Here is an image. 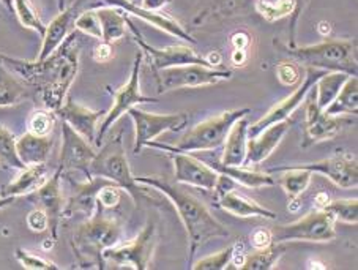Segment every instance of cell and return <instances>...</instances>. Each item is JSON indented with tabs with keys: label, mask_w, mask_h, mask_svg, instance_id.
<instances>
[{
	"label": "cell",
	"mask_w": 358,
	"mask_h": 270,
	"mask_svg": "<svg viewBox=\"0 0 358 270\" xmlns=\"http://www.w3.org/2000/svg\"><path fill=\"white\" fill-rule=\"evenodd\" d=\"M0 60L24 84L38 89L45 108L55 113L65 103L68 89L78 76L79 41L76 35L71 34L52 56L43 60L27 62L22 59L5 56L2 52H0Z\"/></svg>",
	"instance_id": "6da1fadb"
},
{
	"label": "cell",
	"mask_w": 358,
	"mask_h": 270,
	"mask_svg": "<svg viewBox=\"0 0 358 270\" xmlns=\"http://www.w3.org/2000/svg\"><path fill=\"white\" fill-rule=\"evenodd\" d=\"M136 180L145 187H152L163 193L176 207L188 236V267L193 266L196 251L212 239L229 237L226 226L213 217L208 207L194 194L183 190L177 182H171L162 176H141Z\"/></svg>",
	"instance_id": "7a4b0ae2"
},
{
	"label": "cell",
	"mask_w": 358,
	"mask_h": 270,
	"mask_svg": "<svg viewBox=\"0 0 358 270\" xmlns=\"http://www.w3.org/2000/svg\"><path fill=\"white\" fill-rule=\"evenodd\" d=\"M104 208L96 202V211L73 232L71 245L79 267L104 269V251L120 243L122 223L103 213Z\"/></svg>",
	"instance_id": "3957f363"
},
{
	"label": "cell",
	"mask_w": 358,
	"mask_h": 270,
	"mask_svg": "<svg viewBox=\"0 0 358 270\" xmlns=\"http://www.w3.org/2000/svg\"><path fill=\"white\" fill-rule=\"evenodd\" d=\"M273 45L289 57L306 65L308 69L345 73L357 76V40H325L310 46H287L273 41Z\"/></svg>",
	"instance_id": "277c9868"
},
{
	"label": "cell",
	"mask_w": 358,
	"mask_h": 270,
	"mask_svg": "<svg viewBox=\"0 0 358 270\" xmlns=\"http://www.w3.org/2000/svg\"><path fill=\"white\" fill-rule=\"evenodd\" d=\"M251 113L250 108L242 109H231V111H224L218 115H213L207 120L197 124L193 130H189L187 134H183L182 139L177 144H162V143H152L147 144V147L152 149H159L163 152L169 153H191V152H206L218 149L221 144H224L227 133L236 124L237 120L246 118Z\"/></svg>",
	"instance_id": "5b68a950"
},
{
	"label": "cell",
	"mask_w": 358,
	"mask_h": 270,
	"mask_svg": "<svg viewBox=\"0 0 358 270\" xmlns=\"http://www.w3.org/2000/svg\"><path fill=\"white\" fill-rule=\"evenodd\" d=\"M122 138L123 134L119 133L109 143L104 144L100 152H96L94 162L90 163L89 173L90 176L103 177V179L113 182L120 190H125L133 198L136 207H139V202L149 198V193H147L145 185L136 180L131 173Z\"/></svg>",
	"instance_id": "8992f818"
},
{
	"label": "cell",
	"mask_w": 358,
	"mask_h": 270,
	"mask_svg": "<svg viewBox=\"0 0 358 270\" xmlns=\"http://www.w3.org/2000/svg\"><path fill=\"white\" fill-rule=\"evenodd\" d=\"M335 218L322 208H316L305 217L289 225H281L271 231L273 242H316L325 243L336 239Z\"/></svg>",
	"instance_id": "52a82bcc"
},
{
	"label": "cell",
	"mask_w": 358,
	"mask_h": 270,
	"mask_svg": "<svg viewBox=\"0 0 358 270\" xmlns=\"http://www.w3.org/2000/svg\"><path fill=\"white\" fill-rule=\"evenodd\" d=\"M144 60V54L139 52L136 56V60L133 64L131 75H129L128 81L122 85L120 89L110 90L113 95V106L109 111L104 113V119L101 122L100 128L96 133V145H101L103 138L106 136L109 128L113 127L117 120H119L123 114H127L129 109L134 106H139L142 103H157L158 100L153 97H147L142 94L141 90V65Z\"/></svg>",
	"instance_id": "ba28073f"
},
{
	"label": "cell",
	"mask_w": 358,
	"mask_h": 270,
	"mask_svg": "<svg viewBox=\"0 0 358 270\" xmlns=\"http://www.w3.org/2000/svg\"><path fill=\"white\" fill-rule=\"evenodd\" d=\"M158 247V231L155 222L145 225L133 242L119 243L104 251V261H110L115 267L147 270L152 267V260Z\"/></svg>",
	"instance_id": "9c48e42d"
},
{
	"label": "cell",
	"mask_w": 358,
	"mask_h": 270,
	"mask_svg": "<svg viewBox=\"0 0 358 270\" xmlns=\"http://www.w3.org/2000/svg\"><path fill=\"white\" fill-rule=\"evenodd\" d=\"M157 78L158 92H171L185 87H202V85H215L221 81H229L232 78L231 70H220L206 65H180L171 69L153 71Z\"/></svg>",
	"instance_id": "30bf717a"
},
{
	"label": "cell",
	"mask_w": 358,
	"mask_h": 270,
	"mask_svg": "<svg viewBox=\"0 0 358 270\" xmlns=\"http://www.w3.org/2000/svg\"><path fill=\"white\" fill-rule=\"evenodd\" d=\"M305 130L301 147H311L324 141L335 139L344 128L354 124V120L345 119L344 115H329L317 106L314 85L305 98Z\"/></svg>",
	"instance_id": "8fae6325"
},
{
	"label": "cell",
	"mask_w": 358,
	"mask_h": 270,
	"mask_svg": "<svg viewBox=\"0 0 358 270\" xmlns=\"http://www.w3.org/2000/svg\"><path fill=\"white\" fill-rule=\"evenodd\" d=\"M134 124V153H141V150L147 147V144L155 141L159 134L166 132H178L188 124V115L183 113L178 114H150L142 111L141 108L134 106L128 111Z\"/></svg>",
	"instance_id": "7c38bea8"
},
{
	"label": "cell",
	"mask_w": 358,
	"mask_h": 270,
	"mask_svg": "<svg viewBox=\"0 0 358 270\" xmlns=\"http://www.w3.org/2000/svg\"><path fill=\"white\" fill-rule=\"evenodd\" d=\"M127 26L128 29L133 32V40L136 45L141 48L142 54L149 56L150 59V66L153 71L158 70H164V69H171V66H180V65H206L210 66L206 57H202L197 54L193 48L189 46H182V45H172V46H166V48H155L149 45L144 40V36L139 34V30L136 29L131 20H127Z\"/></svg>",
	"instance_id": "4fadbf2b"
},
{
	"label": "cell",
	"mask_w": 358,
	"mask_h": 270,
	"mask_svg": "<svg viewBox=\"0 0 358 270\" xmlns=\"http://www.w3.org/2000/svg\"><path fill=\"white\" fill-rule=\"evenodd\" d=\"M325 71L320 70H314V69H308L306 70V76L301 84L299 85L295 92H292L291 95L284 98L282 101L275 104L270 111L264 115L262 119H259L256 124H252L248 127V138H255L256 134L261 133L265 128L278 124V122L287 120L291 115L297 111V109L303 104L306 95L310 94V90L313 89V85L317 83V79L324 75Z\"/></svg>",
	"instance_id": "5bb4252c"
},
{
	"label": "cell",
	"mask_w": 358,
	"mask_h": 270,
	"mask_svg": "<svg viewBox=\"0 0 358 270\" xmlns=\"http://www.w3.org/2000/svg\"><path fill=\"white\" fill-rule=\"evenodd\" d=\"M96 152L87 139L76 133L73 128L62 120V150L59 158V166L66 171H76L84 174V177H90L89 168L94 162Z\"/></svg>",
	"instance_id": "9a60e30c"
},
{
	"label": "cell",
	"mask_w": 358,
	"mask_h": 270,
	"mask_svg": "<svg viewBox=\"0 0 358 270\" xmlns=\"http://www.w3.org/2000/svg\"><path fill=\"white\" fill-rule=\"evenodd\" d=\"M62 177L64 169L60 166L55 169L52 176L43 183V185L34 193L35 201L38 202V207L46 212L49 218V232H51V241L55 242L59 239V228L62 220L65 218V194L62 190Z\"/></svg>",
	"instance_id": "2e32d148"
},
{
	"label": "cell",
	"mask_w": 358,
	"mask_h": 270,
	"mask_svg": "<svg viewBox=\"0 0 358 270\" xmlns=\"http://www.w3.org/2000/svg\"><path fill=\"white\" fill-rule=\"evenodd\" d=\"M297 168H303L311 173L322 174L331 180L336 187L341 188H357L358 185V164L357 157L352 153H336L330 158L320 159V162L294 164Z\"/></svg>",
	"instance_id": "e0dca14e"
},
{
	"label": "cell",
	"mask_w": 358,
	"mask_h": 270,
	"mask_svg": "<svg viewBox=\"0 0 358 270\" xmlns=\"http://www.w3.org/2000/svg\"><path fill=\"white\" fill-rule=\"evenodd\" d=\"M174 163V182L183 185L202 188L206 192H213L217 187L220 173L217 169L207 166L201 159L194 158L189 153H171Z\"/></svg>",
	"instance_id": "ac0fdd59"
},
{
	"label": "cell",
	"mask_w": 358,
	"mask_h": 270,
	"mask_svg": "<svg viewBox=\"0 0 358 270\" xmlns=\"http://www.w3.org/2000/svg\"><path fill=\"white\" fill-rule=\"evenodd\" d=\"M83 0L71 3L70 7L65 8L64 11H59V15L48 24L45 35L41 36V49L36 56V60L48 59L49 56L57 51L62 43H64L68 36L73 34V30L76 29V17L79 16V7H81Z\"/></svg>",
	"instance_id": "d6986e66"
},
{
	"label": "cell",
	"mask_w": 358,
	"mask_h": 270,
	"mask_svg": "<svg viewBox=\"0 0 358 270\" xmlns=\"http://www.w3.org/2000/svg\"><path fill=\"white\" fill-rule=\"evenodd\" d=\"M103 2L123 10L127 15L139 17V20H142L147 24H152V26L163 30L166 34L177 36V38H180L183 41H188L191 45H196V40L193 38V35H191L180 22L176 21L174 17L159 13V11L142 8L141 5H136L134 2H131V0H103Z\"/></svg>",
	"instance_id": "ffe728a7"
},
{
	"label": "cell",
	"mask_w": 358,
	"mask_h": 270,
	"mask_svg": "<svg viewBox=\"0 0 358 270\" xmlns=\"http://www.w3.org/2000/svg\"><path fill=\"white\" fill-rule=\"evenodd\" d=\"M55 114L66 122L76 133L81 134L84 139H87L92 145H96L98 120L104 114L103 111H94V109L84 106V104L71 100V98H66Z\"/></svg>",
	"instance_id": "44dd1931"
},
{
	"label": "cell",
	"mask_w": 358,
	"mask_h": 270,
	"mask_svg": "<svg viewBox=\"0 0 358 270\" xmlns=\"http://www.w3.org/2000/svg\"><path fill=\"white\" fill-rule=\"evenodd\" d=\"M289 130H291V122L282 120V122H278V124L267 127L265 130L256 134L255 138H248L243 166L250 168V166H255V164L265 162V159L275 152L276 147L280 145L282 138L286 136Z\"/></svg>",
	"instance_id": "7402d4cb"
},
{
	"label": "cell",
	"mask_w": 358,
	"mask_h": 270,
	"mask_svg": "<svg viewBox=\"0 0 358 270\" xmlns=\"http://www.w3.org/2000/svg\"><path fill=\"white\" fill-rule=\"evenodd\" d=\"M108 183H113L103 177H85L84 182H78L75 193L65 202V217H71L73 213L81 212L84 215H94L96 211V196L98 192Z\"/></svg>",
	"instance_id": "603a6c76"
},
{
	"label": "cell",
	"mask_w": 358,
	"mask_h": 270,
	"mask_svg": "<svg viewBox=\"0 0 358 270\" xmlns=\"http://www.w3.org/2000/svg\"><path fill=\"white\" fill-rule=\"evenodd\" d=\"M218 206L223 208L224 212L231 213V215H234V217H238V218L261 217V218L276 220L275 212H271L270 208L261 206L255 199L248 198V196L236 192V188H232L227 193H224L223 196H220Z\"/></svg>",
	"instance_id": "cb8c5ba5"
},
{
	"label": "cell",
	"mask_w": 358,
	"mask_h": 270,
	"mask_svg": "<svg viewBox=\"0 0 358 270\" xmlns=\"http://www.w3.org/2000/svg\"><path fill=\"white\" fill-rule=\"evenodd\" d=\"M49 179L48 176V164H32L21 169L20 176L15 180L7 183L0 192V196H10V198H20V196H27L35 193L43 183Z\"/></svg>",
	"instance_id": "d4e9b609"
},
{
	"label": "cell",
	"mask_w": 358,
	"mask_h": 270,
	"mask_svg": "<svg viewBox=\"0 0 358 270\" xmlns=\"http://www.w3.org/2000/svg\"><path fill=\"white\" fill-rule=\"evenodd\" d=\"M52 147L54 141L51 136H38V134L30 132L24 133L21 138L16 139L17 157L26 166L48 163Z\"/></svg>",
	"instance_id": "484cf974"
},
{
	"label": "cell",
	"mask_w": 358,
	"mask_h": 270,
	"mask_svg": "<svg viewBox=\"0 0 358 270\" xmlns=\"http://www.w3.org/2000/svg\"><path fill=\"white\" fill-rule=\"evenodd\" d=\"M268 173H280L275 182L276 185H280L284 190V193H286L289 206L297 202L300 196L306 192L308 187H310L313 179L311 171L297 166H278L268 169Z\"/></svg>",
	"instance_id": "4316f807"
},
{
	"label": "cell",
	"mask_w": 358,
	"mask_h": 270,
	"mask_svg": "<svg viewBox=\"0 0 358 270\" xmlns=\"http://www.w3.org/2000/svg\"><path fill=\"white\" fill-rule=\"evenodd\" d=\"M248 122L246 119H240L227 133L224 141V152L221 157L223 166H243L246 157V143H248Z\"/></svg>",
	"instance_id": "83f0119b"
},
{
	"label": "cell",
	"mask_w": 358,
	"mask_h": 270,
	"mask_svg": "<svg viewBox=\"0 0 358 270\" xmlns=\"http://www.w3.org/2000/svg\"><path fill=\"white\" fill-rule=\"evenodd\" d=\"M94 10L98 17V22H100L101 41L110 43V45H113L114 41H119L127 35L128 15L125 11L117 7H113V5L98 7Z\"/></svg>",
	"instance_id": "f1b7e54d"
},
{
	"label": "cell",
	"mask_w": 358,
	"mask_h": 270,
	"mask_svg": "<svg viewBox=\"0 0 358 270\" xmlns=\"http://www.w3.org/2000/svg\"><path fill=\"white\" fill-rule=\"evenodd\" d=\"M213 169H217L218 173L231 177L234 182L246 188L257 190L276 185L275 177H271L270 173H259V171H252L246 166H223V164L218 163L213 164Z\"/></svg>",
	"instance_id": "f546056e"
},
{
	"label": "cell",
	"mask_w": 358,
	"mask_h": 270,
	"mask_svg": "<svg viewBox=\"0 0 358 270\" xmlns=\"http://www.w3.org/2000/svg\"><path fill=\"white\" fill-rule=\"evenodd\" d=\"M329 115H357L358 114V79L349 76L338 92L335 100L324 109Z\"/></svg>",
	"instance_id": "4dcf8cb0"
},
{
	"label": "cell",
	"mask_w": 358,
	"mask_h": 270,
	"mask_svg": "<svg viewBox=\"0 0 358 270\" xmlns=\"http://www.w3.org/2000/svg\"><path fill=\"white\" fill-rule=\"evenodd\" d=\"M287 250V245L284 242H271L264 248H255V251L246 255L242 261L240 269L245 270H270L275 266Z\"/></svg>",
	"instance_id": "1f68e13d"
},
{
	"label": "cell",
	"mask_w": 358,
	"mask_h": 270,
	"mask_svg": "<svg viewBox=\"0 0 358 270\" xmlns=\"http://www.w3.org/2000/svg\"><path fill=\"white\" fill-rule=\"evenodd\" d=\"M27 95L26 85L0 60V108L15 106Z\"/></svg>",
	"instance_id": "d6a6232c"
},
{
	"label": "cell",
	"mask_w": 358,
	"mask_h": 270,
	"mask_svg": "<svg viewBox=\"0 0 358 270\" xmlns=\"http://www.w3.org/2000/svg\"><path fill=\"white\" fill-rule=\"evenodd\" d=\"M349 75L338 71H325L322 76L317 79V83L314 84V92H316V103L317 106L322 109L329 106V104L335 100L338 92L341 90L343 84Z\"/></svg>",
	"instance_id": "836d02e7"
},
{
	"label": "cell",
	"mask_w": 358,
	"mask_h": 270,
	"mask_svg": "<svg viewBox=\"0 0 358 270\" xmlns=\"http://www.w3.org/2000/svg\"><path fill=\"white\" fill-rule=\"evenodd\" d=\"M0 168L21 171L26 168L16 152V138L7 127L0 124Z\"/></svg>",
	"instance_id": "e575fe53"
},
{
	"label": "cell",
	"mask_w": 358,
	"mask_h": 270,
	"mask_svg": "<svg viewBox=\"0 0 358 270\" xmlns=\"http://www.w3.org/2000/svg\"><path fill=\"white\" fill-rule=\"evenodd\" d=\"M13 13L17 16L22 27L35 30L40 36L45 35L46 26L43 24L41 17L36 13V10L30 0H13Z\"/></svg>",
	"instance_id": "d590c367"
},
{
	"label": "cell",
	"mask_w": 358,
	"mask_h": 270,
	"mask_svg": "<svg viewBox=\"0 0 358 270\" xmlns=\"http://www.w3.org/2000/svg\"><path fill=\"white\" fill-rule=\"evenodd\" d=\"M322 211L329 212L335 222L348 225L358 223V201L357 199H336L329 201Z\"/></svg>",
	"instance_id": "8d00e7d4"
},
{
	"label": "cell",
	"mask_w": 358,
	"mask_h": 270,
	"mask_svg": "<svg viewBox=\"0 0 358 270\" xmlns=\"http://www.w3.org/2000/svg\"><path fill=\"white\" fill-rule=\"evenodd\" d=\"M240 242H236L229 245V247L223 248L218 253L215 255H210L207 257H203V260L197 261L194 266H191L194 270H224L229 267V264H232L234 256L237 253V248H238Z\"/></svg>",
	"instance_id": "74e56055"
},
{
	"label": "cell",
	"mask_w": 358,
	"mask_h": 270,
	"mask_svg": "<svg viewBox=\"0 0 358 270\" xmlns=\"http://www.w3.org/2000/svg\"><path fill=\"white\" fill-rule=\"evenodd\" d=\"M256 10L267 21H276L292 15L294 0H256Z\"/></svg>",
	"instance_id": "f35d334b"
},
{
	"label": "cell",
	"mask_w": 358,
	"mask_h": 270,
	"mask_svg": "<svg viewBox=\"0 0 358 270\" xmlns=\"http://www.w3.org/2000/svg\"><path fill=\"white\" fill-rule=\"evenodd\" d=\"M55 122H57V114L51 109H36L29 118V132L38 136H49L54 130Z\"/></svg>",
	"instance_id": "ab89813d"
},
{
	"label": "cell",
	"mask_w": 358,
	"mask_h": 270,
	"mask_svg": "<svg viewBox=\"0 0 358 270\" xmlns=\"http://www.w3.org/2000/svg\"><path fill=\"white\" fill-rule=\"evenodd\" d=\"M15 256H16V260L20 261L21 266L27 270H57V269H60L57 264L46 260V257H43L40 255H34V253H30V251L22 250V248H17Z\"/></svg>",
	"instance_id": "60d3db41"
},
{
	"label": "cell",
	"mask_w": 358,
	"mask_h": 270,
	"mask_svg": "<svg viewBox=\"0 0 358 270\" xmlns=\"http://www.w3.org/2000/svg\"><path fill=\"white\" fill-rule=\"evenodd\" d=\"M245 0H213V3L210 7L196 17L194 22L207 21L210 17H217L220 15H231L232 11H236Z\"/></svg>",
	"instance_id": "b9f144b4"
},
{
	"label": "cell",
	"mask_w": 358,
	"mask_h": 270,
	"mask_svg": "<svg viewBox=\"0 0 358 270\" xmlns=\"http://www.w3.org/2000/svg\"><path fill=\"white\" fill-rule=\"evenodd\" d=\"M76 29L81 30L85 35L92 36V38L101 40V29L100 22H98V17L95 15V10L84 11V13L76 17Z\"/></svg>",
	"instance_id": "7bdbcfd3"
},
{
	"label": "cell",
	"mask_w": 358,
	"mask_h": 270,
	"mask_svg": "<svg viewBox=\"0 0 358 270\" xmlns=\"http://www.w3.org/2000/svg\"><path fill=\"white\" fill-rule=\"evenodd\" d=\"M120 196H122L120 188L114 185V183H108V185H104L100 192H98L96 202L103 208H114L119 206Z\"/></svg>",
	"instance_id": "ee69618b"
},
{
	"label": "cell",
	"mask_w": 358,
	"mask_h": 270,
	"mask_svg": "<svg viewBox=\"0 0 358 270\" xmlns=\"http://www.w3.org/2000/svg\"><path fill=\"white\" fill-rule=\"evenodd\" d=\"M276 76L280 83L284 85H295L300 83V70L299 66L292 62H282L276 66Z\"/></svg>",
	"instance_id": "f6af8a7d"
},
{
	"label": "cell",
	"mask_w": 358,
	"mask_h": 270,
	"mask_svg": "<svg viewBox=\"0 0 358 270\" xmlns=\"http://www.w3.org/2000/svg\"><path fill=\"white\" fill-rule=\"evenodd\" d=\"M26 222H27L29 229L34 231V232H45V231L49 229V218H48V215L40 207L34 208V211L27 215Z\"/></svg>",
	"instance_id": "bcb514c9"
},
{
	"label": "cell",
	"mask_w": 358,
	"mask_h": 270,
	"mask_svg": "<svg viewBox=\"0 0 358 270\" xmlns=\"http://www.w3.org/2000/svg\"><path fill=\"white\" fill-rule=\"evenodd\" d=\"M311 0H294V11L291 15V29H289V45L287 46H295V34H297V22L300 16L306 10L308 3Z\"/></svg>",
	"instance_id": "7dc6e473"
},
{
	"label": "cell",
	"mask_w": 358,
	"mask_h": 270,
	"mask_svg": "<svg viewBox=\"0 0 358 270\" xmlns=\"http://www.w3.org/2000/svg\"><path fill=\"white\" fill-rule=\"evenodd\" d=\"M251 245L255 248H264L273 242V234H271V231L267 228H259L256 231H252L251 234Z\"/></svg>",
	"instance_id": "c3c4849f"
},
{
	"label": "cell",
	"mask_w": 358,
	"mask_h": 270,
	"mask_svg": "<svg viewBox=\"0 0 358 270\" xmlns=\"http://www.w3.org/2000/svg\"><path fill=\"white\" fill-rule=\"evenodd\" d=\"M113 57H114V49H113V45H110V43L101 41L100 45L95 48V51H94L95 62L106 64V62H110Z\"/></svg>",
	"instance_id": "681fc988"
},
{
	"label": "cell",
	"mask_w": 358,
	"mask_h": 270,
	"mask_svg": "<svg viewBox=\"0 0 358 270\" xmlns=\"http://www.w3.org/2000/svg\"><path fill=\"white\" fill-rule=\"evenodd\" d=\"M250 43H251V36L246 32H237L232 35L234 49H243V51H246V48L250 46Z\"/></svg>",
	"instance_id": "f907efd6"
},
{
	"label": "cell",
	"mask_w": 358,
	"mask_h": 270,
	"mask_svg": "<svg viewBox=\"0 0 358 270\" xmlns=\"http://www.w3.org/2000/svg\"><path fill=\"white\" fill-rule=\"evenodd\" d=\"M172 0H142L141 7L145 10H152V11H159L163 10L166 5H169Z\"/></svg>",
	"instance_id": "816d5d0a"
},
{
	"label": "cell",
	"mask_w": 358,
	"mask_h": 270,
	"mask_svg": "<svg viewBox=\"0 0 358 270\" xmlns=\"http://www.w3.org/2000/svg\"><path fill=\"white\" fill-rule=\"evenodd\" d=\"M245 59H246V51H243V49H236V51H234V54H232V62L234 64H236V65L243 64Z\"/></svg>",
	"instance_id": "f5cc1de1"
},
{
	"label": "cell",
	"mask_w": 358,
	"mask_h": 270,
	"mask_svg": "<svg viewBox=\"0 0 358 270\" xmlns=\"http://www.w3.org/2000/svg\"><path fill=\"white\" fill-rule=\"evenodd\" d=\"M206 59H207V62L210 64V66H213V69H215V65H220V62H221V56H220L218 51H213L212 54H208Z\"/></svg>",
	"instance_id": "db71d44e"
},
{
	"label": "cell",
	"mask_w": 358,
	"mask_h": 270,
	"mask_svg": "<svg viewBox=\"0 0 358 270\" xmlns=\"http://www.w3.org/2000/svg\"><path fill=\"white\" fill-rule=\"evenodd\" d=\"M15 199L16 198H10V196H7V198H5V196H0V211H2V208H5V207H8V206L13 204Z\"/></svg>",
	"instance_id": "11a10c76"
},
{
	"label": "cell",
	"mask_w": 358,
	"mask_h": 270,
	"mask_svg": "<svg viewBox=\"0 0 358 270\" xmlns=\"http://www.w3.org/2000/svg\"><path fill=\"white\" fill-rule=\"evenodd\" d=\"M55 2H57V8H59V11H64L65 8L70 7L73 0H55Z\"/></svg>",
	"instance_id": "9f6ffc18"
},
{
	"label": "cell",
	"mask_w": 358,
	"mask_h": 270,
	"mask_svg": "<svg viewBox=\"0 0 358 270\" xmlns=\"http://www.w3.org/2000/svg\"><path fill=\"white\" fill-rule=\"evenodd\" d=\"M319 32L322 34L324 36H327L330 34V24L329 22H320L319 24Z\"/></svg>",
	"instance_id": "6f0895ef"
},
{
	"label": "cell",
	"mask_w": 358,
	"mask_h": 270,
	"mask_svg": "<svg viewBox=\"0 0 358 270\" xmlns=\"http://www.w3.org/2000/svg\"><path fill=\"white\" fill-rule=\"evenodd\" d=\"M0 3H2L10 13H13V0H0Z\"/></svg>",
	"instance_id": "680465c9"
}]
</instances>
